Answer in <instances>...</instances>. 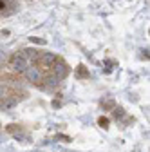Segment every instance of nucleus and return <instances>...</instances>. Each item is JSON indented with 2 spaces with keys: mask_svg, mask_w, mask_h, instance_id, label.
Here are the masks:
<instances>
[{
  "mask_svg": "<svg viewBox=\"0 0 150 152\" xmlns=\"http://www.w3.org/2000/svg\"><path fill=\"white\" fill-rule=\"evenodd\" d=\"M56 60H58V56L52 54V53H40L38 58L34 60V65L38 67L42 72H51V69H52Z\"/></svg>",
  "mask_w": 150,
  "mask_h": 152,
  "instance_id": "obj_1",
  "label": "nucleus"
},
{
  "mask_svg": "<svg viewBox=\"0 0 150 152\" xmlns=\"http://www.w3.org/2000/svg\"><path fill=\"white\" fill-rule=\"evenodd\" d=\"M27 65H29V62L24 58L22 54H13L11 60H9V67H11V71L16 72V74H22V72L27 69Z\"/></svg>",
  "mask_w": 150,
  "mask_h": 152,
  "instance_id": "obj_2",
  "label": "nucleus"
},
{
  "mask_svg": "<svg viewBox=\"0 0 150 152\" xmlns=\"http://www.w3.org/2000/svg\"><path fill=\"white\" fill-rule=\"evenodd\" d=\"M51 74H54V78H58V80H63L65 76L69 74V67H67V64H65L62 58H58V60L54 62L52 69H51Z\"/></svg>",
  "mask_w": 150,
  "mask_h": 152,
  "instance_id": "obj_3",
  "label": "nucleus"
},
{
  "mask_svg": "<svg viewBox=\"0 0 150 152\" xmlns=\"http://www.w3.org/2000/svg\"><path fill=\"white\" fill-rule=\"evenodd\" d=\"M22 74H25V78L29 80V82H33V83H38V82H42V76H44V72L38 69V67H31V65H27V69L22 72Z\"/></svg>",
  "mask_w": 150,
  "mask_h": 152,
  "instance_id": "obj_4",
  "label": "nucleus"
},
{
  "mask_svg": "<svg viewBox=\"0 0 150 152\" xmlns=\"http://www.w3.org/2000/svg\"><path fill=\"white\" fill-rule=\"evenodd\" d=\"M76 78H80V80H85V78H89V71H87V67L85 65H78L76 67Z\"/></svg>",
  "mask_w": 150,
  "mask_h": 152,
  "instance_id": "obj_5",
  "label": "nucleus"
},
{
  "mask_svg": "<svg viewBox=\"0 0 150 152\" xmlns=\"http://www.w3.org/2000/svg\"><path fill=\"white\" fill-rule=\"evenodd\" d=\"M15 91H11V89H7V87H4V85H0V100H6V98H9V96H15Z\"/></svg>",
  "mask_w": 150,
  "mask_h": 152,
  "instance_id": "obj_6",
  "label": "nucleus"
},
{
  "mask_svg": "<svg viewBox=\"0 0 150 152\" xmlns=\"http://www.w3.org/2000/svg\"><path fill=\"white\" fill-rule=\"evenodd\" d=\"M7 132L13 136H22V127L20 125H9L7 127Z\"/></svg>",
  "mask_w": 150,
  "mask_h": 152,
  "instance_id": "obj_7",
  "label": "nucleus"
},
{
  "mask_svg": "<svg viewBox=\"0 0 150 152\" xmlns=\"http://www.w3.org/2000/svg\"><path fill=\"white\" fill-rule=\"evenodd\" d=\"M112 114H114L116 120H121V118L125 116V110H123L121 107H114V109H112Z\"/></svg>",
  "mask_w": 150,
  "mask_h": 152,
  "instance_id": "obj_8",
  "label": "nucleus"
},
{
  "mask_svg": "<svg viewBox=\"0 0 150 152\" xmlns=\"http://www.w3.org/2000/svg\"><path fill=\"white\" fill-rule=\"evenodd\" d=\"M98 125H100L101 129H108V118H105V116H101V118L98 120Z\"/></svg>",
  "mask_w": 150,
  "mask_h": 152,
  "instance_id": "obj_9",
  "label": "nucleus"
},
{
  "mask_svg": "<svg viewBox=\"0 0 150 152\" xmlns=\"http://www.w3.org/2000/svg\"><path fill=\"white\" fill-rule=\"evenodd\" d=\"M101 107H105V109H112V107H114V102H112V100H105V102H101Z\"/></svg>",
  "mask_w": 150,
  "mask_h": 152,
  "instance_id": "obj_10",
  "label": "nucleus"
},
{
  "mask_svg": "<svg viewBox=\"0 0 150 152\" xmlns=\"http://www.w3.org/2000/svg\"><path fill=\"white\" fill-rule=\"evenodd\" d=\"M62 105V98H54V102H52V107H60Z\"/></svg>",
  "mask_w": 150,
  "mask_h": 152,
  "instance_id": "obj_11",
  "label": "nucleus"
},
{
  "mask_svg": "<svg viewBox=\"0 0 150 152\" xmlns=\"http://www.w3.org/2000/svg\"><path fill=\"white\" fill-rule=\"evenodd\" d=\"M31 40H33L34 44H44V40H40V38H31Z\"/></svg>",
  "mask_w": 150,
  "mask_h": 152,
  "instance_id": "obj_12",
  "label": "nucleus"
},
{
  "mask_svg": "<svg viewBox=\"0 0 150 152\" xmlns=\"http://www.w3.org/2000/svg\"><path fill=\"white\" fill-rule=\"evenodd\" d=\"M0 74H2V67H0Z\"/></svg>",
  "mask_w": 150,
  "mask_h": 152,
  "instance_id": "obj_13",
  "label": "nucleus"
}]
</instances>
